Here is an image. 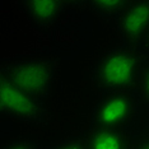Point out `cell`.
Returning <instances> with one entry per match:
<instances>
[{"mask_svg":"<svg viewBox=\"0 0 149 149\" xmlns=\"http://www.w3.org/2000/svg\"><path fill=\"white\" fill-rule=\"evenodd\" d=\"M0 77L37 98L46 96L51 86L55 63L51 59L14 60L1 65Z\"/></svg>","mask_w":149,"mask_h":149,"instance_id":"cell-2","label":"cell"},{"mask_svg":"<svg viewBox=\"0 0 149 149\" xmlns=\"http://www.w3.org/2000/svg\"><path fill=\"white\" fill-rule=\"evenodd\" d=\"M125 4H126L125 0H112V1L94 0V1H88V5L91 6V9L97 15H100L103 19H107V21L117 18L118 13L121 12V9L125 6Z\"/></svg>","mask_w":149,"mask_h":149,"instance_id":"cell-8","label":"cell"},{"mask_svg":"<svg viewBox=\"0 0 149 149\" xmlns=\"http://www.w3.org/2000/svg\"><path fill=\"white\" fill-rule=\"evenodd\" d=\"M144 45H145V49H147V51L149 52V33H148L147 38H145V41H144Z\"/></svg>","mask_w":149,"mask_h":149,"instance_id":"cell-13","label":"cell"},{"mask_svg":"<svg viewBox=\"0 0 149 149\" xmlns=\"http://www.w3.org/2000/svg\"><path fill=\"white\" fill-rule=\"evenodd\" d=\"M147 55L136 46L124 45L110 49L97 61L93 80L107 92H130L138 88L145 68Z\"/></svg>","mask_w":149,"mask_h":149,"instance_id":"cell-1","label":"cell"},{"mask_svg":"<svg viewBox=\"0 0 149 149\" xmlns=\"http://www.w3.org/2000/svg\"><path fill=\"white\" fill-rule=\"evenodd\" d=\"M138 91L144 102L149 103V64H147L141 73L140 80L138 84Z\"/></svg>","mask_w":149,"mask_h":149,"instance_id":"cell-11","label":"cell"},{"mask_svg":"<svg viewBox=\"0 0 149 149\" xmlns=\"http://www.w3.org/2000/svg\"><path fill=\"white\" fill-rule=\"evenodd\" d=\"M86 140L89 149H133L134 141L124 129L91 127Z\"/></svg>","mask_w":149,"mask_h":149,"instance_id":"cell-6","label":"cell"},{"mask_svg":"<svg viewBox=\"0 0 149 149\" xmlns=\"http://www.w3.org/2000/svg\"><path fill=\"white\" fill-rule=\"evenodd\" d=\"M26 14L38 26L47 27L55 23L60 18L65 8V3L61 0L55 1H23Z\"/></svg>","mask_w":149,"mask_h":149,"instance_id":"cell-7","label":"cell"},{"mask_svg":"<svg viewBox=\"0 0 149 149\" xmlns=\"http://www.w3.org/2000/svg\"><path fill=\"white\" fill-rule=\"evenodd\" d=\"M0 149H38V143L32 139L21 138L5 141Z\"/></svg>","mask_w":149,"mask_h":149,"instance_id":"cell-10","label":"cell"},{"mask_svg":"<svg viewBox=\"0 0 149 149\" xmlns=\"http://www.w3.org/2000/svg\"><path fill=\"white\" fill-rule=\"evenodd\" d=\"M47 149H89V147L84 138L70 136L51 144Z\"/></svg>","mask_w":149,"mask_h":149,"instance_id":"cell-9","label":"cell"},{"mask_svg":"<svg viewBox=\"0 0 149 149\" xmlns=\"http://www.w3.org/2000/svg\"><path fill=\"white\" fill-rule=\"evenodd\" d=\"M133 149H149V134L144 133L143 136L134 141Z\"/></svg>","mask_w":149,"mask_h":149,"instance_id":"cell-12","label":"cell"},{"mask_svg":"<svg viewBox=\"0 0 149 149\" xmlns=\"http://www.w3.org/2000/svg\"><path fill=\"white\" fill-rule=\"evenodd\" d=\"M138 101L130 92H111L93 111L92 127L124 129L135 118Z\"/></svg>","mask_w":149,"mask_h":149,"instance_id":"cell-4","label":"cell"},{"mask_svg":"<svg viewBox=\"0 0 149 149\" xmlns=\"http://www.w3.org/2000/svg\"><path fill=\"white\" fill-rule=\"evenodd\" d=\"M116 22L126 45L136 46L145 41L149 33V1H126Z\"/></svg>","mask_w":149,"mask_h":149,"instance_id":"cell-5","label":"cell"},{"mask_svg":"<svg viewBox=\"0 0 149 149\" xmlns=\"http://www.w3.org/2000/svg\"><path fill=\"white\" fill-rule=\"evenodd\" d=\"M145 134H149V127L147 129V130H145Z\"/></svg>","mask_w":149,"mask_h":149,"instance_id":"cell-14","label":"cell"},{"mask_svg":"<svg viewBox=\"0 0 149 149\" xmlns=\"http://www.w3.org/2000/svg\"><path fill=\"white\" fill-rule=\"evenodd\" d=\"M0 108L6 116L29 124H43L45 108L41 98L26 92L0 77Z\"/></svg>","mask_w":149,"mask_h":149,"instance_id":"cell-3","label":"cell"}]
</instances>
